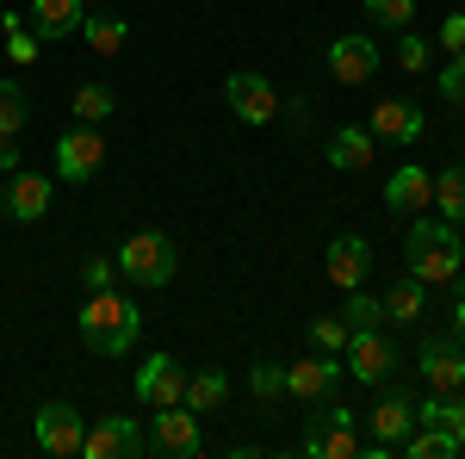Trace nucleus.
I'll list each match as a JSON object with an SVG mask.
<instances>
[{"label":"nucleus","mask_w":465,"mask_h":459,"mask_svg":"<svg viewBox=\"0 0 465 459\" xmlns=\"http://www.w3.org/2000/svg\"><path fill=\"white\" fill-rule=\"evenodd\" d=\"M137 329H143L137 298H124V292H87V304H81V348L87 354H131L137 348Z\"/></svg>","instance_id":"obj_1"},{"label":"nucleus","mask_w":465,"mask_h":459,"mask_svg":"<svg viewBox=\"0 0 465 459\" xmlns=\"http://www.w3.org/2000/svg\"><path fill=\"white\" fill-rule=\"evenodd\" d=\"M403 261H410V274L422 285L460 280V267H465L460 230H453L447 217H416V224H410V243H403Z\"/></svg>","instance_id":"obj_2"},{"label":"nucleus","mask_w":465,"mask_h":459,"mask_svg":"<svg viewBox=\"0 0 465 459\" xmlns=\"http://www.w3.org/2000/svg\"><path fill=\"white\" fill-rule=\"evenodd\" d=\"M180 267V248L162 236V230H137V236H124V248H118V274L131 285H168Z\"/></svg>","instance_id":"obj_3"},{"label":"nucleus","mask_w":465,"mask_h":459,"mask_svg":"<svg viewBox=\"0 0 465 459\" xmlns=\"http://www.w3.org/2000/svg\"><path fill=\"white\" fill-rule=\"evenodd\" d=\"M106 168V137H100V125H69L63 137H56V175L81 186V180H94Z\"/></svg>","instance_id":"obj_4"},{"label":"nucleus","mask_w":465,"mask_h":459,"mask_svg":"<svg viewBox=\"0 0 465 459\" xmlns=\"http://www.w3.org/2000/svg\"><path fill=\"white\" fill-rule=\"evenodd\" d=\"M341 354H348L341 366L354 373L360 385H385V379L397 373V348H391V335H385V323H379V329H354Z\"/></svg>","instance_id":"obj_5"},{"label":"nucleus","mask_w":465,"mask_h":459,"mask_svg":"<svg viewBox=\"0 0 465 459\" xmlns=\"http://www.w3.org/2000/svg\"><path fill=\"white\" fill-rule=\"evenodd\" d=\"M81 454L87 459H143L149 454V428L137 423V416H100V423L87 428Z\"/></svg>","instance_id":"obj_6"},{"label":"nucleus","mask_w":465,"mask_h":459,"mask_svg":"<svg viewBox=\"0 0 465 459\" xmlns=\"http://www.w3.org/2000/svg\"><path fill=\"white\" fill-rule=\"evenodd\" d=\"M81 441H87V416H81L74 404H63V397H50V404L37 410V447L56 454V459H74Z\"/></svg>","instance_id":"obj_7"},{"label":"nucleus","mask_w":465,"mask_h":459,"mask_svg":"<svg viewBox=\"0 0 465 459\" xmlns=\"http://www.w3.org/2000/svg\"><path fill=\"white\" fill-rule=\"evenodd\" d=\"M149 454H168V459L199 454V410H186V404L155 410V423H149Z\"/></svg>","instance_id":"obj_8"},{"label":"nucleus","mask_w":465,"mask_h":459,"mask_svg":"<svg viewBox=\"0 0 465 459\" xmlns=\"http://www.w3.org/2000/svg\"><path fill=\"white\" fill-rule=\"evenodd\" d=\"M223 94H230V106L236 118H249V125H280V94H273V81L254 69H236L223 81Z\"/></svg>","instance_id":"obj_9"},{"label":"nucleus","mask_w":465,"mask_h":459,"mask_svg":"<svg viewBox=\"0 0 465 459\" xmlns=\"http://www.w3.org/2000/svg\"><path fill=\"white\" fill-rule=\"evenodd\" d=\"M335 385H341V354H311L286 366V391L298 404H322V397H335Z\"/></svg>","instance_id":"obj_10"},{"label":"nucleus","mask_w":465,"mask_h":459,"mask_svg":"<svg viewBox=\"0 0 465 459\" xmlns=\"http://www.w3.org/2000/svg\"><path fill=\"white\" fill-rule=\"evenodd\" d=\"M137 397H143L149 410H168L186 397V373H180L174 354H149L143 366H137Z\"/></svg>","instance_id":"obj_11"},{"label":"nucleus","mask_w":465,"mask_h":459,"mask_svg":"<svg viewBox=\"0 0 465 459\" xmlns=\"http://www.w3.org/2000/svg\"><path fill=\"white\" fill-rule=\"evenodd\" d=\"M329 75H335L341 87H366V81L379 75V44H372V37H335V44H329Z\"/></svg>","instance_id":"obj_12"},{"label":"nucleus","mask_w":465,"mask_h":459,"mask_svg":"<svg viewBox=\"0 0 465 459\" xmlns=\"http://www.w3.org/2000/svg\"><path fill=\"white\" fill-rule=\"evenodd\" d=\"M416 360H422V379H429L434 391H460L465 385V348H460V342L429 335V342L416 348Z\"/></svg>","instance_id":"obj_13"},{"label":"nucleus","mask_w":465,"mask_h":459,"mask_svg":"<svg viewBox=\"0 0 465 459\" xmlns=\"http://www.w3.org/2000/svg\"><path fill=\"white\" fill-rule=\"evenodd\" d=\"M385 205H391L397 217H422L434 205V175L429 168H397V175L385 180Z\"/></svg>","instance_id":"obj_14"},{"label":"nucleus","mask_w":465,"mask_h":459,"mask_svg":"<svg viewBox=\"0 0 465 459\" xmlns=\"http://www.w3.org/2000/svg\"><path fill=\"white\" fill-rule=\"evenodd\" d=\"M32 32H37V44H56V37H69V32H81V19H87V6L81 0H32Z\"/></svg>","instance_id":"obj_15"},{"label":"nucleus","mask_w":465,"mask_h":459,"mask_svg":"<svg viewBox=\"0 0 465 459\" xmlns=\"http://www.w3.org/2000/svg\"><path fill=\"white\" fill-rule=\"evenodd\" d=\"M322 267H329V280L341 285V292H354V285L366 280V267H372V248H366V236H335Z\"/></svg>","instance_id":"obj_16"},{"label":"nucleus","mask_w":465,"mask_h":459,"mask_svg":"<svg viewBox=\"0 0 465 459\" xmlns=\"http://www.w3.org/2000/svg\"><path fill=\"white\" fill-rule=\"evenodd\" d=\"M44 212H50V180L32 175V168H19V175L6 180V217H19V224H37Z\"/></svg>","instance_id":"obj_17"},{"label":"nucleus","mask_w":465,"mask_h":459,"mask_svg":"<svg viewBox=\"0 0 465 459\" xmlns=\"http://www.w3.org/2000/svg\"><path fill=\"white\" fill-rule=\"evenodd\" d=\"M366 131L385 137V143H416V137H422V106H416V100H385V106L372 112Z\"/></svg>","instance_id":"obj_18"},{"label":"nucleus","mask_w":465,"mask_h":459,"mask_svg":"<svg viewBox=\"0 0 465 459\" xmlns=\"http://www.w3.org/2000/svg\"><path fill=\"white\" fill-rule=\"evenodd\" d=\"M304 454L311 459H354L360 454L354 423H317V416H311V428H304Z\"/></svg>","instance_id":"obj_19"},{"label":"nucleus","mask_w":465,"mask_h":459,"mask_svg":"<svg viewBox=\"0 0 465 459\" xmlns=\"http://www.w3.org/2000/svg\"><path fill=\"white\" fill-rule=\"evenodd\" d=\"M372 131H366V125H341V131H335V137H329V162H335V168H348V175H360V168H372Z\"/></svg>","instance_id":"obj_20"},{"label":"nucleus","mask_w":465,"mask_h":459,"mask_svg":"<svg viewBox=\"0 0 465 459\" xmlns=\"http://www.w3.org/2000/svg\"><path fill=\"white\" fill-rule=\"evenodd\" d=\"M410 428H416V404H410L403 391H385L379 410H372V441H391V447H397Z\"/></svg>","instance_id":"obj_21"},{"label":"nucleus","mask_w":465,"mask_h":459,"mask_svg":"<svg viewBox=\"0 0 465 459\" xmlns=\"http://www.w3.org/2000/svg\"><path fill=\"white\" fill-rule=\"evenodd\" d=\"M186 410H199V416H212V410H223L230 404V379L217 373V366H205V373H186V397H180Z\"/></svg>","instance_id":"obj_22"},{"label":"nucleus","mask_w":465,"mask_h":459,"mask_svg":"<svg viewBox=\"0 0 465 459\" xmlns=\"http://www.w3.org/2000/svg\"><path fill=\"white\" fill-rule=\"evenodd\" d=\"M379 304H385V317H397V323H416V317H422V304H429V285L416 280V274H403V280H391V285H385V298H379Z\"/></svg>","instance_id":"obj_23"},{"label":"nucleus","mask_w":465,"mask_h":459,"mask_svg":"<svg viewBox=\"0 0 465 459\" xmlns=\"http://www.w3.org/2000/svg\"><path fill=\"white\" fill-rule=\"evenodd\" d=\"M397 454L403 459H453L460 454V441H453V428H410V434H403V441H397Z\"/></svg>","instance_id":"obj_24"},{"label":"nucleus","mask_w":465,"mask_h":459,"mask_svg":"<svg viewBox=\"0 0 465 459\" xmlns=\"http://www.w3.org/2000/svg\"><path fill=\"white\" fill-rule=\"evenodd\" d=\"M81 37L94 44V56H118V50L131 44V25H124V19H106V13H87V19H81Z\"/></svg>","instance_id":"obj_25"},{"label":"nucleus","mask_w":465,"mask_h":459,"mask_svg":"<svg viewBox=\"0 0 465 459\" xmlns=\"http://www.w3.org/2000/svg\"><path fill=\"white\" fill-rule=\"evenodd\" d=\"M416 423L422 428H460L465 423V397L460 391H434L429 404H416Z\"/></svg>","instance_id":"obj_26"},{"label":"nucleus","mask_w":465,"mask_h":459,"mask_svg":"<svg viewBox=\"0 0 465 459\" xmlns=\"http://www.w3.org/2000/svg\"><path fill=\"white\" fill-rule=\"evenodd\" d=\"M434 205L447 224H465V168H440L434 175Z\"/></svg>","instance_id":"obj_27"},{"label":"nucleus","mask_w":465,"mask_h":459,"mask_svg":"<svg viewBox=\"0 0 465 459\" xmlns=\"http://www.w3.org/2000/svg\"><path fill=\"white\" fill-rule=\"evenodd\" d=\"M69 112H74V125H100V118H112V94L100 87V81H81Z\"/></svg>","instance_id":"obj_28"},{"label":"nucleus","mask_w":465,"mask_h":459,"mask_svg":"<svg viewBox=\"0 0 465 459\" xmlns=\"http://www.w3.org/2000/svg\"><path fill=\"white\" fill-rule=\"evenodd\" d=\"M19 131H25V87L0 81V137H19Z\"/></svg>","instance_id":"obj_29"},{"label":"nucleus","mask_w":465,"mask_h":459,"mask_svg":"<svg viewBox=\"0 0 465 459\" xmlns=\"http://www.w3.org/2000/svg\"><path fill=\"white\" fill-rule=\"evenodd\" d=\"M341 323H348V335H354V329H379V323H385V304H379V298H366V292H348V311H341Z\"/></svg>","instance_id":"obj_30"},{"label":"nucleus","mask_w":465,"mask_h":459,"mask_svg":"<svg viewBox=\"0 0 465 459\" xmlns=\"http://www.w3.org/2000/svg\"><path fill=\"white\" fill-rule=\"evenodd\" d=\"M429 56H434L429 37H416V32L397 37V69H403V75H422V69H429Z\"/></svg>","instance_id":"obj_31"},{"label":"nucleus","mask_w":465,"mask_h":459,"mask_svg":"<svg viewBox=\"0 0 465 459\" xmlns=\"http://www.w3.org/2000/svg\"><path fill=\"white\" fill-rule=\"evenodd\" d=\"M366 13H372L379 25H391V32H410V19H416V0H366Z\"/></svg>","instance_id":"obj_32"},{"label":"nucleus","mask_w":465,"mask_h":459,"mask_svg":"<svg viewBox=\"0 0 465 459\" xmlns=\"http://www.w3.org/2000/svg\"><path fill=\"white\" fill-rule=\"evenodd\" d=\"M311 342H317V354H341L348 348V323L341 317H311Z\"/></svg>","instance_id":"obj_33"},{"label":"nucleus","mask_w":465,"mask_h":459,"mask_svg":"<svg viewBox=\"0 0 465 459\" xmlns=\"http://www.w3.org/2000/svg\"><path fill=\"white\" fill-rule=\"evenodd\" d=\"M249 391L261 397V404H273V397L286 391V366H267V360H261V366H249Z\"/></svg>","instance_id":"obj_34"},{"label":"nucleus","mask_w":465,"mask_h":459,"mask_svg":"<svg viewBox=\"0 0 465 459\" xmlns=\"http://www.w3.org/2000/svg\"><path fill=\"white\" fill-rule=\"evenodd\" d=\"M440 94H447L453 106H465V50L447 56V69H440Z\"/></svg>","instance_id":"obj_35"},{"label":"nucleus","mask_w":465,"mask_h":459,"mask_svg":"<svg viewBox=\"0 0 465 459\" xmlns=\"http://www.w3.org/2000/svg\"><path fill=\"white\" fill-rule=\"evenodd\" d=\"M112 280H118V261H100V254H94V261L81 267V285H87V292H112Z\"/></svg>","instance_id":"obj_36"},{"label":"nucleus","mask_w":465,"mask_h":459,"mask_svg":"<svg viewBox=\"0 0 465 459\" xmlns=\"http://www.w3.org/2000/svg\"><path fill=\"white\" fill-rule=\"evenodd\" d=\"M6 56H13V63H32V56H37V32H25V25L6 32Z\"/></svg>","instance_id":"obj_37"},{"label":"nucleus","mask_w":465,"mask_h":459,"mask_svg":"<svg viewBox=\"0 0 465 459\" xmlns=\"http://www.w3.org/2000/svg\"><path fill=\"white\" fill-rule=\"evenodd\" d=\"M440 50H447V56L465 50V13H447V19H440Z\"/></svg>","instance_id":"obj_38"},{"label":"nucleus","mask_w":465,"mask_h":459,"mask_svg":"<svg viewBox=\"0 0 465 459\" xmlns=\"http://www.w3.org/2000/svg\"><path fill=\"white\" fill-rule=\"evenodd\" d=\"M280 125H292V131H304V125H311V100H280Z\"/></svg>","instance_id":"obj_39"},{"label":"nucleus","mask_w":465,"mask_h":459,"mask_svg":"<svg viewBox=\"0 0 465 459\" xmlns=\"http://www.w3.org/2000/svg\"><path fill=\"white\" fill-rule=\"evenodd\" d=\"M0 175H19V149H13V137H0Z\"/></svg>","instance_id":"obj_40"},{"label":"nucleus","mask_w":465,"mask_h":459,"mask_svg":"<svg viewBox=\"0 0 465 459\" xmlns=\"http://www.w3.org/2000/svg\"><path fill=\"white\" fill-rule=\"evenodd\" d=\"M447 317H453V342H460V348H465V298H460V304H453V311H447Z\"/></svg>","instance_id":"obj_41"},{"label":"nucleus","mask_w":465,"mask_h":459,"mask_svg":"<svg viewBox=\"0 0 465 459\" xmlns=\"http://www.w3.org/2000/svg\"><path fill=\"white\" fill-rule=\"evenodd\" d=\"M453 441H460V454H465V423H460V428H453Z\"/></svg>","instance_id":"obj_42"},{"label":"nucleus","mask_w":465,"mask_h":459,"mask_svg":"<svg viewBox=\"0 0 465 459\" xmlns=\"http://www.w3.org/2000/svg\"><path fill=\"white\" fill-rule=\"evenodd\" d=\"M81 6H100V0H81Z\"/></svg>","instance_id":"obj_43"},{"label":"nucleus","mask_w":465,"mask_h":459,"mask_svg":"<svg viewBox=\"0 0 465 459\" xmlns=\"http://www.w3.org/2000/svg\"><path fill=\"white\" fill-rule=\"evenodd\" d=\"M460 285H465V267H460Z\"/></svg>","instance_id":"obj_44"}]
</instances>
